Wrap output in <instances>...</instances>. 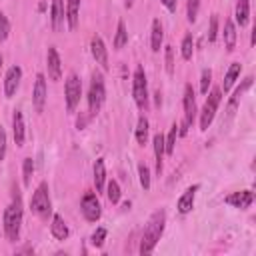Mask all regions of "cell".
Listing matches in <instances>:
<instances>
[{
	"mask_svg": "<svg viewBox=\"0 0 256 256\" xmlns=\"http://www.w3.org/2000/svg\"><path fill=\"white\" fill-rule=\"evenodd\" d=\"M164 224H166V212L164 210H156L148 218L142 240H140V254H150L154 250V246L158 244V240L164 232Z\"/></svg>",
	"mask_w": 256,
	"mask_h": 256,
	"instance_id": "obj_1",
	"label": "cell"
},
{
	"mask_svg": "<svg viewBox=\"0 0 256 256\" xmlns=\"http://www.w3.org/2000/svg\"><path fill=\"white\" fill-rule=\"evenodd\" d=\"M2 224H4V234L10 242H16L20 238V228H22V200H20V194L16 190L12 202L6 206L4 210V218H2Z\"/></svg>",
	"mask_w": 256,
	"mask_h": 256,
	"instance_id": "obj_2",
	"label": "cell"
},
{
	"mask_svg": "<svg viewBox=\"0 0 256 256\" xmlns=\"http://www.w3.org/2000/svg\"><path fill=\"white\" fill-rule=\"evenodd\" d=\"M30 210L40 220H48V216H52V200H50V192H48L46 182H40L38 188L34 190L32 200H30Z\"/></svg>",
	"mask_w": 256,
	"mask_h": 256,
	"instance_id": "obj_3",
	"label": "cell"
},
{
	"mask_svg": "<svg viewBox=\"0 0 256 256\" xmlns=\"http://www.w3.org/2000/svg\"><path fill=\"white\" fill-rule=\"evenodd\" d=\"M104 98H106L104 78H102V74H94L90 80V88H88V112H90V116H96L100 112Z\"/></svg>",
	"mask_w": 256,
	"mask_h": 256,
	"instance_id": "obj_4",
	"label": "cell"
},
{
	"mask_svg": "<svg viewBox=\"0 0 256 256\" xmlns=\"http://www.w3.org/2000/svg\"><path fill=\"white\" fill-rule=\"evenodd\" d=\"M132 96L140 110L148 108V82H146V74L142 66H136L132 74Z\"/></svg>",
	"mask_w": 256,
	"mask_h": 256,
	"instance_id": "obj_5",
	"label": "cell"
},
{
	"mask_svg": "<svg viewBox=\"0 0 256 256\" xmlns=\"http://www.w3.org/2000/svg\"><path fill=\"white\" fill-rule=\"evenodd\" d=\"M220 100H222V90L220 88H212L210 94L206 96L204 108L200 112V130H208V126L212 124V120L216 116V110L220 106Z\"/></svg>",
	"mask_w": 256,
	"mask_h": 256,
	"instance_id": "obj_6",
	"label": "cell"
},
{
	"mask_svg": "<svg viewBox=\"0 0 256 256\" xmlns=\"http://www.w3.org/2000/svg\"><path fill=\"white\" fill-rule=\"evenodd\" d=\"M182 106H184V120H182V126H178V134H186L188 128L192 126L194 118H196V96H194L192 84H186V86H184Z\"/></svg>",
	"mask_w": 256,
	"mask_h": 256,
	"instance_id": "obj_7",
	"label": "cell"
},
{
	"mask_svg": "<svg viewBox=\"0 0 256 256\" xmlns=\"http://www.w3.org/2000/svg\"><path fill=\"white\" fill-rule=\"evenodd\" d=\"M64 98H66V110L68 112H74L76 110V106L80 104V96H82V82H80V78L72 72V74H68V78H66V84H64Z\"/></svg>",
	"mask_w": 256,
	"mask_h": 256,
	"instance_id": "obj_8",
	"label": "cell"
},
{
	"mask_svg": "<svg viewBox=\"0 0 256 256\" xmlns=\"http://www.w3.org/2000/svg\"><path fill=\"white\" fill-rule=\"evenodd\" d=\"M80 212L88 222H96L102 216V206L98 202V196L94 192H86L80 202Z\"/></svg>",
	"mask_w": 256,
	"mask_h": 256,
	"instance_id": "obj_9",
	"label": "cell"
},
{
	"mask_svg": "<svg viewBox=\"0 0 256 256\" xmlns=\"http://www.w3.org/2000/svg\"><path fill=\"white\" fill-rule=\"evenodd\" d=\"M46 98H48L46 76L40 72V74H36V82H34V90H32V104H34V110L36 112H44Z\"/></svg>",
	"mask_w": 256,
	"mask_h": 256,
	"instance_id": "obj_10",
	"label": "cell"
},
{
	"mask_svg": "<svg viewBox=\"0 0 256 256\" xmlns=\"http://www.w3.org/2000/svg\"><path fill=\"white\" fill-rule=\"evenodd\" d=\"M90 52H92V58L96 60V64H100L102 70H108L110 64H108V50L104 46V40L100 36H92L90 40Z\"/></svg>",
	"mask_w": 256,
	"mask_h": 256,
	"instance_id": "obj_11",
	"label": "cell"
},
{
	"mask_svg": "<svg viewBox=\"0 0 256 256\" xmlns=\"http://www.w3.org/2000/svg\"><path fill=\"white\" fill-rule=\"evenodd\" d=\"M46 68H48V78L50 80H60L62 78V60H60V54L54 46L48 48L46 52Z\"/></svg>",
	"mask_w": 256,
	"mask_h": 256,
	"instance_id": "obj_12",
	"label": "cell"
},
{
	"mask_svg": "<svg viewBox=\"0 0 256 256\" xmlns=\"http://www.w3.org/2000/svg\"><path fill=\"white\" fill-rule=\"evenodd\" d=\"M66 22V4L64 0H52L50 6V26L54 32H60Z\"/></svg>",
	"mask_w": 256,
	"mask_h": 256,
	"instance_id": "obj_13",
	"label": "cell"
},
{
	"mask_svg": "<svg viewBox=\"0 0 256 256\" xmlns=\"http://www.w3.org/2000/svg\"><path fill=\"white\" fill-rule=\"evenodd\" d=\"M20 80H22V68L20 66H12L8 68L6 72V78H4V94L6 98H12L20 86Z\"/></svg>",
	"mask_w": 256,
	"mask_h": 256,
	"instance_id": "obj_14",
	"label": "cell"
},
{
	"mask_svg": "<svg viewBox=\"0 0 256 256\" xmlns=\"http://www.w3.org/2000/svg\"><path fill=\"white\" fill-rule=\"evenodd\" d=\"M226 204L234 206V208H240V210H246L252 202H254V192L252 190H240V192H232L230 196H226L224 200Z\"/></svg>",
	"mask_w": 256,
	"mask_h": 256,
	"instance_id": "obj_15",
	"label": "cell"
},
{
	"mask_svg": "<svg viewBox=\"0 0 256 256\" xmlns=\"http://www.w3.org/2000/svg\"><path fill=\"white\" fill-rule=\"evenodd\" d=\"M198 184H194V186H188L186 190H184V194L178 198V212L180 214H188L190 210H192V206H194V198H196V192H198Z\"/></svg>",
	"mask_w": 256,
	"mask_h": 256,
	"instance_id": "obj_16",
	"label": "cell"
},
{
	"mask_svg": "<svg viewBox=\"0 0 256 256\" xmlns=\"http://www.w3.org/2000/svg\"><path fill=\"white\" fill-rule=\"evenodd\" d=\"M12 134H14L16 146H24L26 128H24V116L20 110H14V114H12Z\"/></svg>",
	"mask_w": 256,
	"mask_h": 256,
	"instance_id": "obj_17",
	"label": "cell"
},
{
	"mask_svg": "<svg viewBox=\"0 0 256 256\" xmlns=\"http://www.w3.org/2000/svg\"><path fill=\"white\" fill-rule=\"evenodd\" d=\"M150 48L152 52H160L162 48V42H164V28H162V22L158 18L152 20V30H150Z\"/></svg>",
	"mask_w": 256,
	"mask_h": 256,
	"instance_id": "obj_18",
	"label": "cell"
},
{
	"mask_svg": "<svg viewBox=\"0 0 256 256\" xmlns=\"http://www.w3.org/2000/svg\"><path fill=\"white\" fill-rule=\"evenodd\" d=\"M50 232H52V236H54L56 240H66V238H68V234H70V230H68V226H66V222H64V218H62L60 214H54V216H52V224H50Z\"/></svg>",
	"mask_w": 256,
	"mask_h": 256,
	"instance_id": "obj_19",
	"label": "cell"
},
{
	"mask_svg": "<svg viewBox=\"0 0 256 256\" xmlns=\"http://www.w3.org/2000/svg\"><path fill=\"white\" fill-rule=\"evenodd\" d=\"M152 144H154V158H156V172L160 174L162 172V162H164V154H166V146H164V136L158 132L154 134L152 138Z\"/></svg>",
	"mask_w": 256,
	"mask_h": 256,
	"instance_id": "obj_20",
	"label": "cell"
},
{
	"mask_svg": "<svg viewBox=\"0 0 256 256\" xmlns=\"http://www.w3.org/2000/svg\"><path fill=\"white\" fill-rule=\"evenodd\" d=\"M80 0H66V24L70 30H74L78 26V18H80Z\"/></svg>",
	"mask_w": 256,
	"mask_h": 256,
	"instance_id": "obj_21",
	"label": "cell"
},
{
	"mask_svg": "<svg viewBox=\"0 0 256 256\" xmlns=\"http://www.w3.org/2000/svg\"><path fill=\"white\" fill-rule=\"evenodd\" d=\"M252 80H254L252 76H246V78H244V82L234 90V96H232V98H230V102H228V114H230V116L234 114V110H236V106H238V102H240L242 94L252 86Z\"/></svg>",
	"mask_w": 256,
	"mask_h": 256,
	"instance_id": "obj_22",
	"label": "cell"
},
{
	"mask_svg": "<svg viewBox=\"0 0 256 256\" xmlns=\"http://www.w3.org/2000/svg\"><path fill=\"white\" fill-rule=\"evenodd\" d=\"M234 16H236V24L242 28V26H246L248 24V18H250V0H238L236 2V12H234Z\"/></svg>",
	"mask_w": 256,
	"mask_h": 256,
	"instance_id": "obj_23",
	"label": "cell"
},
{
	"mask_svg": "<svg viewBox=\"0 0 256 256\" xmlns=\"http://www.w3.org/2000/svg\"><path fill=\"white\" fill-rule=\"evenodd\" d=\"M94 186H96L98 192H102L104 186H106V166H104L102 158H98L94 162Z\"/></svg>",
	"mask_w": 256,
	"mask_h": 256,
	"instance_id": "obj_24",
	"label": "cell"
},
{
	"mask_svg": "<svg viewBox=\"0 0 256 256\" xmlns=\"http://www.w3.org/2000/svg\"><path fill=\"white\" fill-rule=\"evenodd\" d=\"M224 46L228 52H232L236 46V24L230 18L224 22Z\"/></svg>",
	"mask_w": 256,
	"mask_h": 256,
	"instance_id": "obj_25",
	"label": "cell"
},
{
	"mask_svg": "<svg viewBox=\"0 0 256 256\" xmlns=\"http://www.w3.org/2000/svg\"><path fill=\"white\" fill-rule=\"evenodd\" d=\"M240 70H242V64L240 62H232L230 68H228V72H226V76H224V82H222V88L220 90L228 92L232 88V84L236 82V78L240 76Z\"/></svg>",
	"mask_w": 256,
	"mask_h": 256,
	"instance_id": "obj_26",
	"label": "cell"
},
{
	"mask_svg": "<svg viewBox=\"0 0 256 256\" xmlns=\"http://www.w3.org/2000/svg\"><path fill=\"white\" fill-rule=\"evenodd\" d=\"M128 44V30H126V24L122 20H118L116 24V34H114V48L120 50Z\"/></svg>",
	"mask_w": 256,
	"mask_h": 256,
	"instance_id": "obj_27",
	"label": "cell"
},
{
	"mask_svg": "<svg viewBox=\"0 0 256 256\" xmlns=\"http://www.w3.org/2000/svg\"><path fill=\"white\" fill-rule=\"evenodd\" d=\"M134 136H136V142L142 144V146L148 142V120H146V116H140V118H138Z\"/></svg>",
	"mask_w": 256,
	"mask_h": 256,
	"instance_id": "obj_28",
	"label": "cell"
},
{
	"mask_svg": "<svg viewBox=\"0 0 256 256\" xmlns=\"http://www.w3.org/2000/svg\"><path fill=\"white\" fill-rule=\"evenodd\" d=\"M106 198L112 202V204H118L120 202V184L116 180H110L106 184Z\"/></svg>",
	"mask_w": 256,
	"mask_h": 256,
	"instance_id": "obj_29",
	"label": "cell"
},
{
	"mask_svg": "<svg viewBox=\"0 0 256 256\" xmlns=\"http://www.w3.org/2000/svg\"><path fill=\"white\" fill-rule=\"evenodd\" d=\"M182 50V58L184 60H190L192 58V54H194V38H192V34H186L184 38H182V46H180Z\"/></svg>",
	"mask_w": 256,
	"mask_h": 256,
	"instance_id": "obj_30",
	"label": "cell"
},
{
	"mask_svg": "<svg viewBox=\"0 0 256 256\" xmlns=\"http://www.w3.org/2000/svg\"><path fill=\"white\" fill-rule=\"evenodd\" d=\"M176 138H178V126H176V124H172V126H170V132H168V136L164 138V146H166V154H168V156L174 152V146H176Z\"/></svg>",
	"mask_w": 256,
	"mask_h": 256,
	"instance_id": "obj_31",
	"label": "cell"
},
{
	"mask_svg": "<svg viewBox=\"0 0 256 256\" xmlns=\"http://www.w3.org/2000/svg\"><path fill=\"white\" fill-rule=\"evenodd\" d=\"M32 172H34V160L32 158H24V162H22V180H24V186H30Z\"/></svg>",
	"mask_w": 256,
	"mask_h": 256,
	"instance_id": "obj_32",
	"label": "cell"
},
{
	"mask_svg": "<svg viewBox=\"0 0 256 256\" xmlns=\"http://www.w3.org/2000/svg\"><path fill=\"white\" fill-rule=\"evenodd\" d=\"M200 10V0H186V18L188 22H194Z\"/></svg>",
	"mask_w": 256,
	"mask_h": 256,
	"instance_id": "obj_33",
	"label": "cell"
},
{
	"mask_svg": "<svg viewBox=\"0 0 256 256\" xmlns=\"http://www.w3.org/2000/svg\"><path fill=\"white\" fill-rule=\"evenodd\" d=\"M138 176H140V186L144 190H150V168L146 164L138 166Z\"/></svg>",
	"mask_w": 256,
	"mask_h": 256,
	"instance_id": "obj_34",
	"label": "cell"
},
{
	"mask_svg": "<svg viewBox=\"0 0 256 256\" xmlns=\"http://www.w3.org/2000/svg\"><path fill=\"white\" fill-rule=\"evenodd\" d=\"M216 36H218V14H212L210 16V26H208V42H216Z\"/></svg>",
	"mask_w": 256,
	"mask_h": 256,
	"instance_id": "obj_35",
	"label": "cell"
},
{
	"mask_svg": "<svg viewBox=\"0 0 256 256\" xmlns=\"http://www.w3.org/2000/svg\"><path fill=\"white\" fill-rule=\"evenodd\" d=\"M104 240H106V228H96L94 232H92V236H90V242H92V246H96V248H100L102 244H104Z\"/></svg>",
	"mask_w": 256,
	"mask_h": 256,
	"instance_id": "obj_36",
	"label": "cell"
},
{
	"mask_svg": "<svg viewBox=\"0 0 256 256\" xmlns=\"http://www.w3.org/2000/svg\"><path fill=\"white\" fill-rule=\"evenodd\" d=\"M164 62H166V72L174 74V50H172V46L164 48Z\"/></svg>",
	"mask_w": 256,
	"mask_h": 256,
	"instance_id": "obj_37",
	"label": "cell"
},
{
	"mask_svg": "<svg viewBox=\"0 0 256 256\" xmlns=\"http://www.w3.org/2000/svg\"><path fill=\"white\" fill-rule=\"evenodd\" d=\"M210 82H212V70H210V68H204V70H202V78H200V92H202V94H208Z\"/></svg>",
	"mask_w": 256,
	"mask_h": 256,
	"instance_id": "obj_38",
	"label": "cell"
},
{
	"mask_svg": "<svg viewBox=\"0 0 256 256\" xmlns=\"http://www.w3.org/2000/svg\"><path fill=\"white\" fill-rule=\"evenodd\" d=\"M8 34H10V22H8V18L0 12V42H4V40L8 38Z\"/></svg>",
	"mask_w": 256,
	"mask_h": 256,
	"instance_id": "obj_39",
	"label": "cell"
},
{
	"mask_svg": "<svg viewBox=\"0 0 256 256\" xmlns=\"http://www.w3.org/2000/svg\"><path fill=\"white\" fill-rule=\"evenodd\" d=\"M4 156H6V132L0 126V160H4Z\"/></svg>",
	"mask_w": 256,
	"mask_h": 256,
	"instance_id": "obj_40",
	"label": "cell"
},
{
	"mask_svg": "<svg viewBox=\"0 0 256 256\" xmlns=\"http://www.w3.org/2000/svg\"><path fill=\"white\" fill-rule=\"evenodd\" d=\"M160 2H162L170 12H176V0H160Z\"/></svg>",
	"mask_w": 256,
	"mask_h": 256,
	"instance_id": "obj_41",
	"label": "cell"
},
{
	"mask_svg": "<svg viewBox=\"0 0 256 256\" xmlns=\"http://www.w3.org/2000/svg\"><path fill=\"white\" fill-rule=\"evenodd\" d=\"M124 4H126V8H132V4H134V0H124Z\"/></svg>",
	"mask_w": 256,
	"mask_h": 256,
	"instance_id": "obj_42",
	"label": "cell"
},
{
	"mask_svg": "<svg viewBox=\"0 0 256 256\" xmlns=\"http://www.w3.org/2000/svg\"><path fill=\"white\" fill-rule=\"evenodd\" d=\"M0 66H2V56H0Z\"/></svg>",
	"mask_w": 256,
	"mask_h": 256,
	"instance_id": "obj_43",
	"label": "cell"
}]
</instances>
